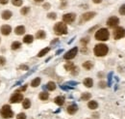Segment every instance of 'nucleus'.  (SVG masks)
Instances as JSON below:
<instances>
[{
  "label": "nucleus",
  "instance_id": "1",
  "mask_svg": "<svg viewBox=\"0 0 125 119\" xmlns=\"http://www.w3.org/2000/svg\"><path fill=\"white\" fill-rule=\"evenodd\" d=\"M93 52L95 54V56L97 57H102L105 56L108 52H109V48L108 46H106L105 44H98L94 47L93 48Z\"/></svg>",
  "mask_w": 125,
  "mask_h": 119
},
{
  "label": "nucleus",
  "instance_id": "2",
  "mask_svg": "<svg viewBox=\"0 0 125 119\" xmlns=\"http://www.w3.org/2000/svg\"><path fill=\"white\" fill-rule=\"evenodd\" d=\"M94 37L98 41L105 42V41H108L109 40V38H110V32H109V30L107 28H100V29H98L96 31Z\"/></svg>",
  "mask_w": 125,
  "mask_h": 119
},
{
  "label": "nucleus",
  "instance_id": "3",
  "mask_svg": "<svg viewBox=\"0 0 125 119\" xmlns=\"http://www.w3.org/2000/svg\"><path fill=\"white\" fill-rule=\"evenodd\" d=\"M0 114H1V116H2L3 118H5V119L14 117V112H13V111H12V109H11V107H10L9 105H5V106H3V107L1 108V110H0Z\"/></svg>",
  "mask_w": 125,
  "mask_h": 119
},
{
  "label": "nucleus",
  "instance_id": "4",
  "mask_svg": "<svg viewBox=\"0 0 125 119\" xmlns=\"http://www.w3.org/2000/svg\"><path fill=\"white\" fill-rule=\"evenodd\" d=\"M54 32L57 35H64L67 33V27L64 22H57L54 25Z\"/></svg>",
  "mask_w": 125,
  "mask_h": 119
},
{
  "label": "nucleus",
  "instance_id": "5",
  "mask_svg": "<svg viewBox=\"0 0 125 119\" xmlns=\"http://www.w3.org/2000/svg\"><path fill=\"white\" fill-rule=\"evenodd\" d=\"M114 39L116 40H119L121 38H123L125 36V28L123 27H117L114 30Z\"/></svg>",
  "mask_w": 125,
  "mask_h": 119
},
{
  "label": "nucleus",
  "instance_id": "6",
  "mask_svg": "<svg viewBox=\"0 0 125 119\" xmlns=\"http://www.w3.org/2000/svg\"><path fill=\"white\" fill-rule=\"evenodd\" d=\"M23 100V95L20 93V92H14L12 96H11V98H10V103H12V104H16V103H19V102H21Z\"/></svg>",
  "mask_w": 125,
  "mask_h": 119
},
{
  "label": "nucleus",
  "instance_id": "7",
  "mask_svg": "<svg viewBox=\"0 0 125 119\" xmlns=\"http://www.w3.org/2000/svg\"><path fill=\"white\" fill-rule=\"evenodd\" d=\"M77 52H78V48H77V47H75V48H71L70 50H68V51H67V52L63 55V58H64L65 60H70V59H73V58L76 56Z\"/></svg>",
  "mask_w": 125,
  "mask_h": 119
},
{
  "label": "nucleus",
  "instance_id": "8",
  "mask_svg": "<svg viewBox=\"0 0 125 119\" xmlns=\"http://www.w3.org/2000/svg\"><path fill=\"white\" fill-rule=\"evenodd\" d=\"M76 18V15L73 13H68V14H64L62 16V20L64 23H72Z\"/></svg>",
  "mask_w": 125,
  "mask_h": 119
},
{
  "label": "nucleus",
  "instance_id": "9",
  "mask_svg": "<svg viewBox=\"0 0 125 119\" xmlns=\"http://www.w3.org/2000/svg\"><path fill=\"white\" fill-rule=\"evenodd\" d=\"M118 23H119V18L117 17V16H111V17H109L108 20H107V25H108L109 27H111V28L117 27V26L118 25Z\"/></svg>",
  "mask_w": 125,
  "mask_h": 119
},
{
  "label": "nucleus",
  "instance_id": "10",
  "mask_svg": "<svg viewBox=\"0 0 125 119\" xmlns=\"http://www.w3.org/2000/svg\"><path fill=\"white\" fill-rule=\"evenodd\" d=\"M95 16H96V13H94V12H88V13H85V14H83V16H82V19L80 20V22H81V21H89V20H90L91 18H93Z\"/></svg>",
  "mask_w": 125,
  "mask_h": 119
},
{
  "label": "nucleus",
  "instance_id": "11",
  "mask_svg": "<svg viewBox=\"0 0 125 119\" xmlns=\"http://www.w3.org/2000/svg\"><path fill=\"white\" fill-rule=\"evenodd\" d=\"M0 31H1V34H2V35H4V36H8V35L12 32V27H11L10 25H7V24L2 25V26H1Z\"/></svg>",
  "mask_w": 125,
  "mask_h": 119
},
{
  "label": "nucleus",
  "instance_id": "12",
  "mask_svg": "<svg viewBox=\"0 0 125 119\" xmlns=\"http://www.w3.org/2000/svg\"><path fill=\"white\" fill-rule=\"evenodd\" d=\"M66 111H67V112H68L69 114H74V113H76V112H77V111H78V107H77V105L72 104V105H70V106H68V107H67Z\"/></svg>",
  "mask_w": 125,
  "mask_h": 119
},
{
  "label": "nucleus",
  "instance_id": "13",
  "mask_svg": "<svg viewBox=\"0 0 125 119\" xmlns=\"http://www.w3.org/2000/svg\"><path fill=\"white\" fill-rule=\"evenodd\" d=\"M14 33L16 35H23L25 33V27L23 25H19V26H16L15 29H14Z\"/></svg>",
  "mask_w": 125,
  "mask_h": 119
},
{
  "label": "nucleus",
  "instance_id": "14",
  "mask_svg": "<svg viewBox=\"0 0 125 119\" xmlns=\"http://www.w3.org/2000/svg\"><path fill=\"white\" fill-rule=\"evenodd\" d=\"M12 16H13V14H12V12H10V11H4V12H2V14H1L2 18L5 19V20L10 19V18L12 17Z\"/></svg>",
  "mask_w": 125,
  "mask_h": 119
},
{
  "label": "nucleus",
  "instance_id": "15",
  "mask_svg": "<svg viewBox=\"0 0 125 119\" xmlns=\"http://www.w3.org/2000/svg\"><path fill=\"white\" fill-rule=\"evenodd\" d=\"M54 102H55V104L56 105H58V106H62L63 104H64V97H62V96H58V97H56L55 99H54Z\"/></svg>",
  "mask_w": 125,
  "mask_h": 119
},
{
  "label": "nucleus",
  "instance_id": "16",
  "mask_svg": "<svg viewBox=\"0 0 125 119\" xmlns=\"http://www.w3.org/2000/svg\"><path fill=\"white\" fill-rule=\"evenodd\" d=\"M83 83H84V85L86 86V87H92V85H93V80L91 79H90V78H87V79H84V81H83Z\"/></svg>",
  "mask_w": 125,
  "mask_h": 119
},
{
  "label": "nucleus",
  "instance_id": "17",
  "mask_svg": "<svg viewBox=\"0 0 125 119\" xmlns=\"http://www.w3.org/2000/svg\"><path fill=\"white\" fill-rule=\"evenodd\" d=\"M88 108L90 110H96L98 108V103L96 101H90L88 103Z\"/></svg>",
  "mask_w": 125,
  "mask_h": 119
},
{
  "label": "nucleus",
  "instance_id": "18",
  "mask_svg": "<svg viewBox=\"0 0 125 119\" xmlns=\"http://www.w3.org/2000/svg\"><path fill=\"white\" fill-rule=\"evenodd\" d=\"M33 41H34V37L32 35H26L23 38V42L25 44H31V43H33Z\"/></svg>",
  "mask_w": 125,
  "mask_h": 119
},
{
  "label": "nucleus",
  "instance_id": "19",
  "mask_svg": "<svg viewBox=\"0 0 125 119\" xmlns=\"http://www.w3.org/2000/svg\"><path fill=\"white\" fill-rule=\"evenodd\" d=\"M41 78H36V79H34L33 80H32V82H31V86L32 87H38L40 84H41Z\"/></svg>",
  "mask_w": 125,
  "mask_h": 119
},
{
  "label": "nucleus",
  "instance_id": "20",
  "mask_svg": "<svg viewBox=\"0 0 125 119\" xmlns=\"http://www.w3.org/2000/svg\"><path fill=\"white\" fill-rule=\"evenodd\" d=\"M92 67H93V64L91 61H86L83 63V68L86 70H90Z\"/></svg>",
  "mask_w": 125,
  "mask_h": 119
},
{
  "label": "nucleus",
  "instance_id": "21",
  "mask_svg": "<svg viewBox=\"0 0 125 119\" xmlns=\"http://www.w3.org/2000/svg\"><path fill=\"white\" fill-rule=\"evenodd\" d=\"M46 88L49 90V91H54L56 89V83L53 82V81H49L47 84H46Z\"/></svg>",
  "mask_w": 125,
  "mask_h": 119
},
{
  "label": "nucleus",
  "instance_id": "22",
  "mask_svg": "<svg viewBox=\"0 0 125 119\" xmlns=\"http://www.w3.org/2000/svg\"><path fill=\"white\" fill-rule=\"evenodd\" d=\"M45 37H46V34H45V32L43 30H40L36 34V38L37 39H44Z\"/></svg>",
  "mask_w": 125,
  "mask_h": 119
},
{
  "label": "nucleus",
  "instance_id": "23",
  "mask_svg": "<svg viewBox=\"0 0 125 119\" xmlns=\"http://www.w3.org/2000/svg\"><path fill=\"white\" fill-rule=\"evenodd\" d=\"M49 50H50V48H44L43 49H42V50L38 53V57H42V56H44L46 53L49 52Z\"/></svg>",
  "mask_w": 125,
  "mask_h": 119
},
{
  "label": "nucleus",
  "instance_id": "24",
  "mask_svg": "<svg viewBox=\"0 0 125 119\" xmlns=\"http://www.w3.org/2000/svg\"><path fill=\"white\" fill-rule=\"evenodd\" d=\"M22 107H23V109H25V110L30 109V107H31V101H30L29 99H25V100L22 102Z\"/></svg>",
  "mask_w": 125,
  "mask_h": 119
},
{
  "label": "nucleus",
  "instance_id": "25",
  "mask_svg": "<svg viewBox=\"0 0 125 119\" xmlns=\"http://www.w3.org/2000/svg\"><path fill=\"white\" fill-rule=\"evenodd\" d=\"M39 98H40L42 101H46V100L49 98V94H48L47 92H42V93H40Z\"/></svg>",
  "mask_w": 125,
  "mask_h": 119
},
{
  "label": "nucleus",
  "instance_id": "26",
  "mask_svg": "<svg viewBox=\"0 0 125 119\" xmlns=\"http://www.w3.org/2000/svg\"><path fill=\"white\" fill-rule=\"evenodd\" d=\"M90 98H91V94H90V93H88V92L83 93V94L81 95V100H82V101H89Z\"/></svg>",
  "mask_w": 125,
  "mask_h": 119
},
{
  "label": "nucleus",
  "instance_id": "27",
  "mask_svg": "<svg viewBox=\"0 0 125 119\" xmlns=\"http://www.w3.org/2000/svg\"><path fill=\"white\" fill-rule=\"evenodd\" d=\"M20 47H21V43H19V42H14L12 44V46H11V48L13 50H16V49L20 48Z\"/></svg>",
  "mask_w": 125,
  "mask_h": 119
},
{
  "label": "nucleus",
  "instance_id": "28",
  "mask_svg": "<svg viewBox=\"0 0 125 119\" xmlns=\"http://www.w3.org/2000/svg\"><path fill=\"white\" fill-rule=\"evenodd\" d=\"M74 67H75V66H74V64H73L72 62H67V63L64 65V69H65L66 71H71Z\"/></svg>",
  "mask_w": 125,
  "mask_h": 119
},
{
  "label": "nucleus",
  "instance_id": "29",
  "mask_svg": "<svg viewBox=\"0 0 125 119\" xmlns=\"http://www.w3.org/2000/svg\"><path fill=\"white\" fill-rule=\"evenodd\" d=\"M29 11H30V8H29V7H23V8L21 9L20 13H21V15L25 16V15H27V14L29 13Z\"/></svg>",
  "mask_w": 125,
  "mask_h": 119
},
{
  "label": "nucleus",
  "instance_id": "30",
  "mask_svg": "<svg viewBox=\"0 0 125 119\" xmlns=\"http://www.w3.org/2000/svg\"><path fill=\"white\" fill-rule=\"evenodd\" d=\"M12 3H13L14 6H16V7H19V6L22 5L23 1H22V0H12Z\"/></svg>",
  "mask_w": 125,
  "mask_h": 119
},
{
  "label": "nucleus",
  "instance_id": "31",
  "mask_svg": "<svg viewBox=\"0 0 125 119\" xmlns=\"http://www.w3.org/2000/svg\"><path fill=\"white\" fill-rule=\"evenodd\" d=\"M47 17L51 18V19H56L57 18V15H56V13H49L47 15Z\"/></svg>",
  "mask_w": 125,
  "mask_h": 119
},
{
  "label": "nucleus",
  "instance_id": "32",
  "mask_svg": "<svg viewBox=\"0 0 125 119\" xmlns=\"http://www.w3.org/2000/svg\"><path fill=\"white\" fill-rule=\"evenodd\" d=\"M118 12H119V14H120L121 16H125V4H123L122 6H120Z\"/></svg>",
  "mask_w": 125,
  "mask_h": 119
},
{
  "label": "nucleus",
  "instance_id": "33",
  "mask_svg": "<svg viewBox=\"0 0 125 119\" xmlns=\"http://www.w3.org/2000/svg\"><path fill=\"white\" fill-rule=\"evenodd\" d=\"M89 42H90V38H83V39H81V44H83L84 47H86V45Z\"/></svg>",
  "mask_w": 125,
  "mask_h": 119
},
{
  "label": "nucleus",
  "instance_id": "34",
  "mask_svg": "<svg viewBox=\"0 0 125 119\" xmlns=\"http://www.w3.org/2000/svg\"><path fill=\"white\" fill-rule=\"evenodd\" d=\"M16 119H26V114L21 112V113H18L16 115Z\"/></svg>",
  "mask_w": 125,
  "mask_h": 119
},
{
  "label": "nucleus",
  "instance_id": "35",
  "mask_svg": "<svg viewBox=\"0 0 125 119\" xmlns=\"http://www.w3.org/2000/svg\"><path fill=\"white\" fill-rule=\"evenodd\" d=\"M6 64V58L4 56H0V66H4Z\"/></svg>",
  "mask_w": 125,
  "mask_h": 119
},
{
  "label": "nucleus",
  "instance_id": "36",
  "mask_svg": "<svg viewBox=\"0 0 125 119\" xmlns=\"http://www.w3.org/2000/svg\"><path fill=\"white\" fill-rule=\"evenodd\" d=\"M78 72H79V69L77 68V67H74L72 70H71V74L73 75V76H75V75H77L78 74Z\"/></svg>",
  "mask_w": 125,
  "mask_h": 119
},
{
  "label": "nucleus",
  "instance_id": "37",
  "mask_svg": "<svg viewBox=\"0 0 125 119\" xmlns=\"http://www.w3.org/2000/svg\"><path fill=\"white\" fill-rule=\"evenodd\" d=\"M98 86H99L100 88H105V87L107 86V83H106L105 81H100V82L98 83Z\"/></svg>",
  "mask_w": 125,
  "mask_h": 119
},
{
  "label": "nucleus",
  "instance_id": "38",
  "mask_svg": "<svg viewBox=\"0 0 125 119\" xmlns=\"http://www.w3.org/2000/svg\"><path fill=\"white\" fill-rule=\"evenodd\" d=\"M26 88H27V84H26V85H23L22 87H20L19 89H17V90H16V92H21V91H25V90H26Z\"/></svg>",
  "mask_w": 125,
  "mask_h": 119
},
{
  "label": "nucleus",
  "instance_id": "39",
  "mask_svg": "<svg viewBox=\"0 0 125 119\" xmlns=\"http://www.w3.org/2000/svg\"><path fill=\"white\" fill-rule=\"evenodd\" d=\"M19 69H20V70H28L29 67L26 66V65H20V66H19Z\"/></svg>",
  "mask_w": 125,
  "mask_h": 119
},
{
  "label": "nucleus",
  "instance_id": "40",
  "mask_svg": "<svg viewBox=\"0 0 125 119\" xmlns=\"http://www.w3.org/2000/svg\"><path fill=\"white\" fill-rule=\"evenodd\" d=\"M112 76H113V73H110L109 76H108V79H109V82H108V85H111V80H112Z\"/></svg>",
  "mask_w": 125,
  "mask_h": 119
},
{
  "label": "nucleus",
  "instance_id": "41",
  "mask_svg": "<svg viewBox=\"0 0 125 119\" xmlns=\"http://www.w3.org/2000/svg\"><path fill=\"white\" fill-rule=\"evenodd\" d=\"M43 8H44L45 10H48V9L50 8V4H49V3H45V4L43 5Z\"/></svg>",
  "mask_w": 125,
  "mask_h": 119
},
{
  "label": "nucleus",
  "instance_id": "42",
  "mask_svg": "<svg viewBox=\"0 0 125 119\" xmlns=\"http://www.w3.org/2000/svg\"><path fill=\"white\" fill-rule=\"evenodd\" d=\"M66 84H72V85H77L78 84V82L77 81H68Z\"/></svg>",
  "mask_w": 125,
  "mask_h": 119
},
{
  "label": "nucleus",
  "instance_id": "43",
  "mask_svg": "<svg viewBox=\"0 0 125 119\" xmlns=\"http://www.w3.org/2000/svg\"><path fill=\"white\" fill-rule=\"evenodd\" d=\"M8 2H9V0H0V4H2V5H6Z\"/></svg>",
  "mask_w": 125,
  "mask_h": 119
},
{
  "label": "nucleus",
  "instance_id": "44",
  "mask_svg": "<svg viewBox=\"0 0 125 119\" xmlns=\"http://www.w3.org/2000/svg\"><path fill=\"white\" fill-rule=\"evenodd\" d=\"M92 1H93V3H95V4H99V3L102 2V0H92Z\"/></svg>",
  "mask_w": 125,
  "mask_h": 119
},
{
  "label": "nucleus",
  "instance_id": "45",
  "mask_svg": "<svg viewBox=\"0 0 125 119\" xmlns=\"http://www.w3.org/2000/svg\"><path fill=\"white\" fill-rule=\"evenodd\" d=\"M65 6H66V2H63L62 5L60 6V8H61V9H63V7H65Z\"/></svg>",
  "mask_w": 125,
  "mask_h": 119
},
{
  "label": "nucleus",
  "instance_id": "46",
  "mask_svg": "<svg viewBox=\"0 0 125 119\" xmlns=\"http://www.w3.org/2000/svg\"><path fill=\"white\" fill-rule=\"evenodd\" d=\"M82 52H87V48L86 47H84L83 48H82V50H81Z\"/></svg>",
  "mask_w": 125,
  "mask_h": 119
},
{
  "label": "nucleus",
  "instance_id": "47",
  "mask_svg": "<svg viewBox=\"0 0 125 119\" xmlns=\"http://www.w3.org/2000/svg\"><path fill=\"white\" fill-rule=\"evenodd\" d=\"M62 51H63L62 49H59V50H58V51L56 52V54H59V53H61V52H62Z\"/></svg>",
  "mask_w": 125,
  "mask_h": 119
},
{
  "label": "nucleus",
  "instance_id": "48",
  "mask_svg": "<svg viewBox=\"0 0 125 119\" xmlns=\"http://www.w3.org/2000/svg\"><path fill=\"white\" fill-rule=\"evenodd\" d=\"M56 42H58V39H56V40H54V41H52V42H51V44H55Z\"/></svg>",
  "mask_w": 125,
  "mask_h": 119
},
{
  "label": "nucleus",
  "instance_id": "49",
  "mask_svg": "<svg viewBox=\"0 0 125 119\" xmlns=\"http://www.w3.org/2000/svg\"><path fill=\"white\" fill-rule=\"evenodd\" d=\"M43 0H35V2H37V3H41V2H42Z\"/></svg>",
  "mask_w": 125,
  "mask_h": 119
},
{
  "label": "nucleus",
  "instance_id": "50",
  "mask_svg": "<svg viewBox=\"0 0 125 119\" xmlns=\"http://www.w3.org/2000/svg\"><path fill=\"white\" fill-rule=\"evenodd\" d=\"M93 117L94 118H98V114H93Z\"/></svg>",
  "mask_w": 125,
  "mask_h": 119
},
{
  "label": "nucleus",
  "instance_id": "51",
  "mask_svg": "<svg viewBox=\"0 0 125 119\" xmlns=\"http://www.w3.org/2000/svg\"><path fill=\"white\" fill-rule=\"evenodd\" d=\"M88 119H89V118H88Z\"/></svg>",
  "mask_w": 125,
  "mask_h": 119
}]
</instances>
